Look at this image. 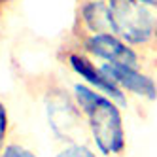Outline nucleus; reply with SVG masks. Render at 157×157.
Segmentation results:
<instances>
[{"label":"nucleus","mask_w":157,"mask_h":157,"mask_svg":"<svg viewBox=\"0 0 157 157\" xmlns=\"http://www.w3.org/2000/svg\"><path fill=\"white\" fill-rule=\"evenodd\" d=\"M72 95L85 119L87 136L100 157H123L127 151V129L123 108L89 85L72 83Z\"/></svg>","instance_id":"1"},{"label":"nucleus","mask_w":157,"mask_h":157,"mask_svg":"<svg viewBox=\"0 0 157 157\" xmlns=\"http://www.w3.org/2000/svg\"><path fill=\"white\" fill-rule=\"evenodd\" d=\"M112 32L140 53H157V10L146 0H106Z\"/></svg>","instance_id":"2"},{"label":"nucleus","mask_w":157,"mask_h":157,"mask_svg":"<svg viewBox=\"0 0 157 157\" xmlns=\"http://www.w3.org/2000/svg\"><path fill=\"white\" fill-rule=\"evenodd\" d=\"M42 106L46 114L48 129L57 142H85V119L82 110L76 104L72 91H68L59 82H49L42 93Z\"/></svg>","instance_id":"3"},{"label":"nucleus","mask_w":157,"mask_h":157,"mask_svg":"<svg viewBox=\"0 0 157 157\" xmlns=\"http://www.w3.org/2000/svg\"><path fill=\"white\" fill-rule=\"evenodd\" d=\"M72 46L83 51L97 63L123 64V66H144V53L131 48L114 32L100 34H74Z\"/></svg>","instance_id":"4"},{"label":"nucleus","mask_w":157,"mask_h":157,"mask_svg":"<svg viewBox=\"0 0 157 157\" xmlns=\"http://www.w3.org/2000/svg\"><path fill=\"white\" fill-rule=\"evenodd\" d=\"M64 63L70 68L72 74H76L78 78H80L82 83H85L91 89H95V91L110 97L112 100H116L121 108L127 106V95L123 93L121 89L117 87V83L106 74V70L100 66V63L91 59L83 51L76 49L74 46H70L68 49H66Z\"/></svg>","instance_id":"5"},{"label":"nucleus","mask_w":157,"mask_h":157,"mask_svg":"<svg viewBox=\"0 0 157 157\" xmlns=\"http://www.w3.org/2000/svg\"><path fill=\"white\" fill-rule=\"evenodd\" d=\"M100 66L127 97L132 95L146 102L157 100V80L144 70V66H123L108 63H100Z\"/></svg>","instance_id":"6"},{"label":"nucleus","mask_w":157,"mask_h":157,"mask_svg":"<svg viewBox=\"0 0 157 157\" xmlns=\"http://www.w3.org/2000/svg\"><path fill=\"white\" fill-rule=\"evenodd\" d=\"M112 32L106 0H80L76 12L74 34H100Z\"/></svg>","instance_id":"7"},{"label":"nucleus","mask_w":157,"mask_h":157,"mask_svg":"<svg viewBox=\"0 0 157 157\" xmlns=\"http://www.w3.org/2000/svg\"><path fill=\"white\" fill-rule=\"evenodd\" d=\"M53 157H100L97 150L87 142H72V144H63L61 150Z\"/></svg>","instance_id":"8"},{"label":"nucleus","mask_w":157,"mask_h":157,"mask_svg":"<svg viewBox=\"0 0 157 157\" xmlns=\"http://www.w3.org/2000/svg\"><path fill=\"white\" fill-rule=\"evenodd\" d=\"M0 157H38V153L34 150H30L29 146H23L19 142H8Z\"/></svg>","instance_id":"9"},{"label":"nucleus","mask_w":157,"mask_h":157,"mask_svg":"<svg viewBox=\"0 0 157 157\" xmlns=\"http://www.w3.org/2000/svg\"><path fill=\"white\" fill-rule=\"evenodd\" d=\"M8 134H10V110L0 100V153L4 151L8 144Z\"/></svg>","instance_id":"10"},{"label":"nucleus","mask_w":157,"mask_h":157,"mask_svg":"<svg viewBox=\"0 0 157 157\" xmlns=\"http://www.w3.org/2000/svg\"><path fill=\"white\" fill-rule=\"evenodd\" d=\"M10 2H12V0H0V10H2L4 6H8Z\"/></svg>","instance_id":"11"},{"label":"nucleus","mask_w":157,"mask_h":157,"mask_svg":"<svg viewBox=\"0 0 157 157\" xmlns=\"http://www.w3.org/2000/svg\"><path fill=\"white\" fill-rule=\"evenodd\" d=\"M146 2H148V4H150V6H153V8H155V10H157V0H146Z\"/></svg>","instance_id":"12"}]
</instances>
